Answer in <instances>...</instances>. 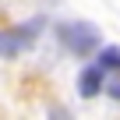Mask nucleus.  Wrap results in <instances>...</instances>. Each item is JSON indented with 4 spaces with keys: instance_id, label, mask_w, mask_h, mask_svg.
<instances>
[{
    "instance_id": "nucleus-2",
    "label": "nucleus",
    "mask_w": 120,
    "mask_h": 120,
    "mask_svg": "<svg viewBox=\"0 0 120 120\" xmlns=\"http://www.w3.org/2000/svg\"><path fill=\"white\" fill-rule=\"evenodd\" d=\"M35 32H42V21L39 18L35 21H25V25H18L11 32H0V53H18L21 46H28L35 39Z\"/></svg>"
},
{
    "instance_id": "nucleus-4",
    "label": "nucleus",
    "mask_w": 120,
    "mask_h": 120,
    "mask_svg": "<svg viewBox=\"0 0 120 120\" xmlns=\"http://www.w3.org/2000/svg\"><path fill=\"white\" fill-rule=\"evenodd\" d=\"M99 67H102V71H106V67H120V46H109V49L99 53Z\"/></svg>"
},
{
    "instance_id": "nucleus-6",
    "label": "nucleus",
    "mask_w": 120,
    "mask_h": 120,
    "mask_svg": "<svg viewBox=\"0 0 120 120\" xmlns=\"http://www.w3.org/2000/svg\"><path fill=\"white\" fill-rule=\"evenodd\" d=\"M0 4H11V0H0Z\"/></svg>"
},
{
    "instance_id": "nucleus-3",
    "label": "nucleus",
    "mask_w": 120,
    "mask_h": 120,
    "mask_svg": "<svg viewBox=\"0 0 120 120\" xmlns=\"http://www.w3.org/2000/svg\"><path fill=\"white\" fill-rule=\"evenodd\" d=\"M78 92H81L85 99H92V95L102 92V67H99V64H92V67L81 71V78H78Z\"/></svg>"
},
{
    "instance_id": "nucleus-5",
    "label": "nucleus",
    "mask_w": 120,
    "mask_h": 120,
    "mask_svg": "<svg viewBox=\"0 0 120 120\" xmlns=\"http://www.w3.org/2000/svg\"><path fill=\"white\" fill-rule=\"evenodd\" d=\"M109 95H113V99L120 102V81H113V85H109Z\"/></svg>"
},
{
    "instance_id": "nucleus-1",
    "label": "nucleus",
    "mask_w": 120,
    "mask_h": 120,
    "mask_svg": "<svg viewBox=\"0 0 120 120\" xmlns=\"http://www.w3.org/2000/svg\"><path fill=\"white\" fill-rule=\"evenodd\" d=\"M56 35H60V42H64L71 53H78V56H88L92 49H99V28L95 25H88V21H64V25H56Z\"/></svg>"
}]
</instances>
